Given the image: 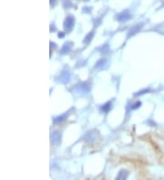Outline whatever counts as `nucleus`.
<instances>
[{"label":"nucleus","instance_id":"obj_4","mask_svg":"<svg viewBox=\"0 0 164 180\" xmlns=\"http://www.w3.org/2000/svg\"><path fill=\"white\" fill-rule=\"evenodd\" d=\"M129 171L126 170V169H121L118 173L117 175V177H116V180H126L129 177Z\"/></svg>","mask_w":164,"mask_h":180},{"label":"nucleus","instance_id":"obj_9","mask_svg":"<svg viewBox=\"0 0 164 180\" xmlns=\"http://www.w3.org/2000/svg\"><path fill=\"white\" fill-rule=\"evenodd\" d=\"M67 114H64V115H61V116H57V117H55L54 118V123L55 124H59V123H61V122H63L64 121L66 118H67Z\"/></svg>","mask_w":164,"mask_h":180},{"label":"nucleus","instance_id":"obj_12","mask_svg":"<svg viewBox=\"0 0 164 180\" xmlns=\"http://www.w3.org/2000/svg\"><path fill=\"white\" fill-rule=\"evenodd\" d=\"M93 32H90V34H88V36L85 38V40H84V43H89V42H90L91 41V39H92V38H93Z\"/></svg>","mask_w":164,"mask_h":180},{"label":"nucleus","instance_id":"obj_16","mask_svg":"<svg viewBox=\"0 0 164 180\" xmlns=\"http://www.w3.org/2000/svg\"><path fill=\"white\" fill-rule=\"evenodd\" d=\"M57 3V0H50V5H55Z\"/></svg>","mask_w":164,"mask_h":180},{"label":"nucleus","instance_id":"obj_10","mask_svg":"<svg viewBox=\"0 0 164 180\" xmlns=\"http://www.w3.org/2000/svg\"><path fill=\"white\" fill-rule=\"evenodd\" d=\"M106 64H107V61L105 59H101V60L97 62L95 67L98 68V69H102V68H104V66H106Z\"/></svg>","mask_w":164,"mask_h":180},{"label":"nucleus","instance_id":"obj_1","mask_svg":"<svg viewBox=\"0 0 164 180\" xmlns=\"http://www.w3.org/2000/svg\"><path fill=\"white\" fill-rule=\"evenodd\" d=\"M75 25V18L72 16H69L66 18V20L64 22V28L66 31H70L74 27Z\"/></svg>","mask_w":164,"mask_h":180},{"label":"nucleus","instance_id":"obj_17","mask_svg":"<svg viewBox=\"0 0 164 180\" xmlns=\"http://www.w3.org/2000/svg\"><path fill=\"white\" fill-rule=\"evenodd\" d=\"M64 36H65L64 33H62V32L61 33H59V38H64Z\"/></svg>","mask_w":164,"mask_h":180},{"label":"nucleus","instance_id":"obj_6","mask_svg":"<svg viewBox=\"0 0 164 180\" xmlns=\"http://www.w3.org/2000/svg\"><path fill=\"white\" fill-rule=\"evenodd\" d=\"M50 138H51V142L53 143V144L58 145V144H59V142H60L61 136L59 132H54V133L51 134V136H50Z\"/></svg>","mask_w":164,"mask_h":180},{"label":"nucleus","instance_id":"obj_13","mask_svg":"<svg viewBox=\"0 0 164 180\" xmlns=\"http://www.w3.org/2000/svg\"><path fill=\"white\" fill-rule=\"evenodd\" d=\"M141 102H140V101H139V102H136V103L131 107V109H137L138 107H141Z\"/></svg>","mask_w":164,"mask_h":180},{"label":"nucleus","instance_id":"obj_11","mask_svg":"<svg viewBox=\"0 0 164 180\" xmlns=\"http://www.w3.org/2000/svg\"><path fill=\"white\" fill-rule=\"evenodd\" d=\"M110 108H111V102H108V103H106L105 105H103L100 109H101L102 112L107 113V112H109Z\"/></svg>","mask_w":164,"mask_h":180},{"label":"nucleus","instance_id":"obj_15","mask_svg":"<svg viewBox=\"0 0 164 180\" xmlns=\"http://www.w3.org/2000/svg\"><path fill=\"white\" fill-rule=\"evenodd\" d=\"M146 92H149V89H144V91H140L139 93H137L136 95H142V94H144V93H146Z\"/></svg>","mask_w":164,"mask_h":180},{"label":"nucleus","instance_id":"obj_2","mask_svg":"<svg viewBox=\"0 0 164 180\" xmlns=\"http://www.w3.org/2000/svg\"><path fill=\"white\" fill-rule=\"evenodd\" d=\"M130 14L129 10H124L122 11L121 13H119V15H117V20L119 21V22H124V21H127L129 19H130Z\"/></svg>","mask_w":164,"mask_h":180},{"label":"nucleus","instance_id":"obj_7","mask_svg":"<svg viewBox=\"0 0 164 180\" xmlns=\"http://www.w3.org/2000/svg\"><path fill=\"white\" fill-rule=\"evenodd\" d=\"M141 27H142V25H141V24H138V25H136V26H134L133 27H131V28L130 29V31H129L128 38H130L131 36H133V35H135L137 32H139V31L141 30Z\"/></svg>","mask_w":164,"mask_h":180},{"label":"nucleus","instance_id":"obj_5","mask_svg":"<svg viewBox=\"0 0 164 180\" xmlns=\"http://www.w3.org/2000/svg\"><path fill=\"white\" fill-rule=\"evenodd\" d=\"M69 80H70V75H69V73L68 71H63L61 73V75L59 76V81L61 83H68Z\"/></svg>","mask_w":164,"mask_h":180},{"label":"nucleus","instance_id":"obj_8","mask_svg":"<svg viewBox=\"0 0 164 180\" xmlns=\"http://www.w3.org/2000/svg\"><path fill=\"white\" fill-rule=\"evenodd\" d=\"M71 46H72V43H66V44H65L64 46H63L62 48H61V54H62V55L68 54L69 51H70Z\"/></svg>","mask_w":164,"mask_h":180},{"label":"nucleus","instance_id":"obj_3","mask_svg":"<svg viewBox=\"0 0 164 180\" xmlns=\"http://www.w3.org/2000/svg\"><path fill=\"white\" fill-rule=\"evenodd\" d=\"M90 89V86L88 83H81L77 86V91L79 93H82V94L89 92Z\"/></svg>","mask_w":164,"mask_h":180},{"label":"nucleus","instance_id":"obj_14","mask_svg":"<svg viewBox=\"0 0 164 180\" xmlns=\"http://www.w3.org/2000/svg\"><path fill=\"white\" fill-rule=\"evenodd\" d=\"M63 5H64V8H70L71 7V3L68 1V0H65L64 1V4H63Z\"/></svg>","mask_w":164,"mask_h":180}]
</instances>
